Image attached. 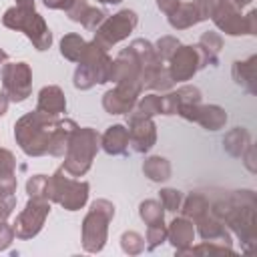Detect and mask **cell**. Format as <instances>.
Listing matches in <instances>:
<instances>
[{
    "mask_svg": "<svg viewBox=\"0 0 257 257\" xmlns=\"http://www.w3.org/2000/svg\"><path fill=\"white\" fill-rule=\"evenodd\" d=\"M179 211H181L183 217H187V219H191V221L195 223L199 217H203L205 213L211 211V201H209L203 193L193 191V193H189V195L183 199Z\"/></svg>",
    "mask_w": 257,
    "mask_h": 257,
    "instance_id": "484cf974",
    "label": "cell"
},
{
    "mask_svg": "<svg viewBox=\"0 0 257 257\" xmlns=\"http://www.w3.org/2000/svg\"><path fill=\"white\" fill-rule=\"evenodd\" d=\"M211 211L241 241L243 251L251 253L257 245V201L251 189L233 191L211 203Z\"/></svg>",
    "mask_w": 257,
    "mask_h": 257,
    "instance_id": "7a4b0ae2",
    "label": "cell"
},
{
    "mask_svg": "<svg viewBox=\"0 0 257 257\" xmlns=\"http://www.w3.org/2000/svg\"><path fill=\"white\" fill-rule=\"evenodd\" d=\"M6 60H8V54H6V52H4L2 48H0V64H4Z\"/></svg>",
    "mask_w": 257,
    "mask_h": 257,
    "instance_id": "ee69618b",
    "label": "cell"
},
{
    "mask_svg": "<svg viewBox=\"0 0 257 257\" xmlns=\"http://www.w3.org/2000/svg\"><path fill=\"white\" fill-rule=\"evenodd\" d=\"M48 215H50V201L38 199V197H28L24 209L18 213V217L12 225L14 237H18L22 241L36 237L42 231Z\"/></svg>",
    "mask_w": 257,
    "mask_h": 257,
    "instance_id": "7c38bea8",
    "label": "cell"
},
{
    "mask_svg": "<svg viewBox=\"0 0 257 257\" xmlns=\"http://www.w3.org/2000/svg\"><path fill=\"white\" fill-rule=\"evenodd\" d=\"M179 4H181V0H157V8H159L165 16H169Z\"/></svg>",
    "mask_w": 257,
    "mask_h": 257,
    "instance_id": "f35d334b",
    "label": "cell"
},
{
    "mask_svg": "<svg viewBox=\"0 0 257 257\" xmlns=\"http://www.w3.org/2000/svg\"><path fill=\"white\" fill-rule=\"evenodd\" d=\"M8 102H10V98L6 96V92H0V116L6 114V110H8Z\"/></svg>",
    "mask_w": 257,
    "mask_h": 257,
    "instance_id": "60d3db41",
    "label": "cell"
},
{
    "mask_svg": "<svg viewBox=\"0 0 257 257\" xmlns=\"http://www.w3.org/2000/svg\"><path fill=\"white\" fill-rule=\"evenodd\" d=\"M0 80L10 102H24L32 92V68L28 62H4Z\"/></svg>",
    "mask_w": 257,
    "mask_h": 257,
    "instance_id": "8fae6325",
    "label": "cell"
},
{
    "mask_svg": "<svg viewBox=\"0 0 257 257\" xmlns=\"http://www.w3.org/2000/svg\"><path fill=\"white\" fill-rule=\"evenodd\" d=\"M36 108L42 112H48V114H56V116L66 112V96L62 92V88L56 84L42 86L38 92V98H36Z\"/></svg>",
    "mask_w": 257,
    "mask_h": 257,
    "instance_id": "ffe728a7",
    "label": "cell"
},
{
    "mask_svg": "<svg viewBox=\"0 0 257 257\" xmlns=\"http://www.w3.org/2000/svg\"><path fill=\"white\" fill-rule=\"evenodd\" d=\"M205 66L203 52L197 44H179L173 56L167 60V72L173 82H187Z\"/></svg>",
    "mask_w": 257,
    "mask_h": 257,
    "instance_id": "30bf717a",
    "label": "cell"
},
{
    "mask_svg": "<svg viewBox=\"0 0 257 257\" xmlns=\"http://www.w3.org/2000/svg\"><path fill=\"white\" fill-rule=\"evenodd\" d=\"M197 46H199L201 52H203L205 64H207V66H209V64L215 66V64L219 62V52H221V48H223V36H221L219 32H215V30H207V32L201 34Z\"/></svg>",
    "mask_w": 257,
    "mask_h": 257,
    "instance_id": "4316f807",
    "label": "cell"
},
{
    "mask_svg": "<svg viewBox=\"0 0 257 257\" xmlns=\"http://www.w3.org/2000/svg\"><path fill=\"white\" fill-rule=\"evenodd\" d=\"M16 6H20V8H34V0H16Z\"/></svg>",
    "mask_w": 257,
    "mask_h": 257,
    "instance_id": "b9f144b4",
    "label": "cell"
},
{
    "mask_svg": "<svg viewBox=\"0 0 257 257\" xmlns=\"http://www.w3.org/2000/svg\"><path fill=\"white\" fill-rule=\"evenodd\" d=\"M16 207V197H0V251H6L14 241V229L8 225V217Z\"/></svg>",
    "mask_w": 257,
    "mask_h": 257,
    "instance_id": "cb8c5ba5",
    "label": "cell"
},
{
    "mask_svg": "<svg viewBox=\"0 0 257 257\" xmlns=\"http://www.w3.org/2000/svg\"><path fill=\"white\" fill-rule=\"evenodd\" d=\"M143 92L131 84H114L102 94V108L108 114H126L135 108L139 96Z\"/></svg>",
    "mask_w": 257,
    "mask_h": 257,
    "instance_id": "5bb4252c",
    "label": "cell"
},
{
    "mask_svg": "<svg viewBox=\"0 0 257 257\" xmlns=\"http://www.w3.org/2000/svg\"><path fill=\"white\" fill-rule=\"evenodd\" d=\"M167 241L173 245L177 255H183L195 241V225L191 219L179 215L167 225Z\"/></svg>",
    "mask_w": 257,
    "mask_h": 257,
    "instance_id": "2e32d148",
    "label": "cell"
},
{
    "mask_svg": "<svg viewBox=\"0 0 257 257\" xmlns=\"http://www.w3.org/2000/svg\"><path fill=\"white\" fill-rule=\"evenodd\" d=\"M181 42H179V38L177 36H161L153 46H155V52H157V56L163 60V62H167L171 56H173V52L177 50V46H179Z\"/></svg>",
    "mask_w": 257,
    "mask_h": 257,
    "instance_id": "8d00e7d4",
    "label": "cell"
},
{
    "mask_svg": "<svg viewBox=\"0 0 257 257\" xmlns=\"http://www.w3.org/2000/svg\"><path fill=\"white\" fill-rule=\"evenodd\" d=\"M139 24V16L135 10H128V8H122L110 16H106L102 20V24L94 30V42L98 46H102L104 50L112 48L114 44H118L120 40L128 38V34L137 28Z\"/></svg>",
    "mask_w": 257,
    "mask_h": 257,
    "instance_id": "9c48e42d",
    "label": "cell"
},
{
    "mask_svg": "<svg viewBox=\"0 0 257 257\" xmlns=\"http://www.w3.org/2000/svg\"><path fill=\"white\" fill-rule=\"evenodd\" d=\"M90 185L86 181L70 177L62 167L48 177V201L58 203L66 211H78L86 205Z\"/></svg>",
    "mask_w": 257,
    "mask_h": 257,
    "instance_id": "52a82bcc",
    "label": "cell"
},
{
    "mask_svg": "<svg viewBox=\"0 0 257 257\" xmlns=\"http://www.w3.org/2000/svg\"><path fill=\"white\" fill-rule=\"evenodd\" d=\"M2 24L10 30L24 32V36L32 42L36 50H48L52 44V32L46 24V20L36 12V8H20L12 6L4 12Z\"/></svg>",
    "mask_w": 257,
    "mask_h": 257,
    "instance_id": "8992f818",
    "label": "cell"
},
{
    "mask_svg": "<svg viewBox=\"0 0 257 257\" xmlns=\"http://www.w3.org/2000/svg\"><path fill=\"white\" fill-rule=\"evenodd\" d=\"M251 145V135L245 126H235L223 137V149L231 157H241Z\"/></svg>",
    "mask_w": 257,
    "mask_h": 257,
    "instance_id": "83f0119b",
    "label": "cell"
},
{
    "mask_svg": "<svg viewBox=\"0 0 257 257\" xmlns=\"http://www.w3.org/2000/svg\"><path fill=\"white\" fill-rule=\"evenodd\" d=\"M112 58L108 56V50L98 46L94 40L86 42L84 52L78 58V66L72 76V84L78 90H88L96 84L108 82V70H110Z\"/></svg>",
    "mask_w": 257,
    "mask_h": 257,
    "instance_id": "5b68a950",
    "label": "cell"
},
{
    "mask_svg": "<svg viewBox=\"0 0 257 257\" xmlns=\"http://www.w3.org/2000/svg\"><path fill=\"white\" fill-rule=\"evenodd\" d=\"M231 2H233L237 8H241V10H243L245 6H251V2H253V0H231Z\"/></svg>",
    "mask_w": 257,
    "mask_h": 257,
    "instance_id": "7bdbcfd3",
    "label": "cell"
},
{
    "mask_svg": "<svg viewBox=\"0 0 257 257\" xmlns=\"http://www.w3.org/2000/svg\"><path fill=\"white\" fill-rule=\"evenodd\" d=\"M42 2H44V6L50 8V10H64V12H66L74 0H42Z\"/></svg>",
    "mask_w": 257,
    "mask_h": 257,
    "instance_id": "74e56055",
    "label": "cell"
},
{
    "mask_svg": "<svg viewBox=\"0 0 257 257\" xmlns=\"http://www.w3.org/2000/svg\"><path fill=\"white\" fill-rule=\"evenodd\" d=\"M255 62H257V56L251 54L247 60H235L233 66H231V74H233V80L243 86L249 94H255Z\"/></svg>",
    "mask_w": 257,
    "mask_h": 257,
    "instance_id": "603a6c76",
    "label": "cell"
},
{
    "mask_svg": "<svg viewBox=\"0 0 257 257\" xmlns=\"http://www.w3.org/2000/svg\"><path fill=\"white\" fill-rule=\"evenodd\" d=\"M241 159H245L247 169H249L251 173H255V147H253V145H249V147H247V151L241 155Z\"/></svg>",
    "mask_w": 257,
    "mask_h": 257,
    "instance_id": "ab89813d",
    "label": "cell"
},
{
    "mask_svg": "<svg viewBox=\"0 0 257 257\" xmlns=\"http://www.w3.org/2000/svg\"><path fill=\"white\" fill-rule=\"evenodd\" d=\"M167 18H169V24H171L175 30H187V28H191V26H195V24L207 20L197 0L181 2Z\"/></svg>",
    "mask_w": 257,
    "mask_h": 257,
    "instance_id": "ac0fdd59",
    "label": "cell"
},
{
    "mask_svg": "<svg viewBox=\"0 0 257 257\" xmlns=\"http://www.w3.org/2000/svg\"><path fill=\"white\" fill-rule=\"evenodd\" d=\"M120 247L126 255H139L145 251V237L137 231H124L120 235Z\"/></svg>",
    "mask_w": 257,
    "mask_h": 257,
    "instance_id": "d6a6232c",
    "label": "cell"
},
{
    "mask_svg": "<svg viewBox=\"0 0 257 257\" xmlns=\"http://www.w3.org/2000/svg\"><path fill=\"white\" fill-rule=\"evenodd\" d=\"M126 131H128V145L139 155L149 153L157 143V124L149 116L126 112Z\"/></svg>",
    "mask_w": 257,
    "mask_h": 257,
    "instance_id": "4fadbf2b",
    "label": "cell"
},
{
    "mask_svg": "<svg viewBox=\"0 0 257 257\" xmlns=\"http://www.w3.org/2000/svg\"><path fill=\"white\" fill-rule=\"evenodd\" d=\"M195 231L199 233V237L203 241H213V243H221L227 247H233V239H231V231L223 225V221L213 213H205L203 217H199L195 223Z\"/></svg>",
    "mask_w": 257,
    "mask_h": 257,
    "instance_id": "9a60e30c",
    "label": "cell"
},
{
    "mask_svg": "<svg viewBox=\"0 0 257 257\" xmlns=\"http://www.w3.org/2000/svg\"><path fill=\"white\" fill-rule=\"evenodd\" d=\"M145 241H147L145 245H147L149 251H153L159 245H163L167 241V225H165V221L147 225V237H145Z\"/></svg>",
    "mask_w": 257,
    "mask_h": 257,
    "instance_id": "836d02e7",
    "label": "cell"
},
{
    "mask_svg": "<svg viewBox=\"0 0 257 257\" xmlns=\"http://www.w3.org/2000/svg\"><path fill=\"white\" fill-rule=\"evenodd\" d=\"M66 16L72 20V22H78L80 26H84L86 30H96L102 20L108 16L104 10L88 4L86 0H74L70 4V8L66 10Z\"/></svg>",
    "mask_w": 257,
    "mask_h": 257,
    "instance_id": "e0dca14e",
    "label": "cell"
},
{
    "mask_svg": "<svg viewBox=\"0 0 257 257\" xmlns=\"http://www.w3.org/2000/svg\"><path fill=\"white\" fill-rule=\"evenodd\" d=\"M76 126L72 118H60L34 108L14 122V141L28 157H60Z\"/></svg>",
    "mask_w": 257,
    "mask_h": 257,
    "instance_id": "6da1fadb",
    "label": "cell"
},
{
    "mask_svg": "<svg viewBox=\"0 0 257 257\" xmlns=\"http://www.w3.org/2000/svg\"><path fill=\"white\" fill-rule=\"evenodd\" d=\"M26 195L48 201V177L46 175H32L26 181Z\"/></svg>",
    "mask_w": 257,
    "mask_h": 257,
    "instance_id": "e575fe53",
    "label": "cell"
},
{
    "mask_svg": "<svg viewBox=\"0 0 257 257\" xmlns=\"http://www.w3.org/2000/svg\"><path fill=\"white\" fill-rule=\"evenodd\" d=\"M227 118L229 116H227L223 106H219V104H203L201 102L195 108L191 122L201 124L205 131H219V128H223L227 124Z\"/></svg>",
    "mask_w": 257,
    "mask_h": 257,
    "instance_id": "44dd1931",
    "label": "cell"
},
{
    "mask_svg": "<svg viewBox=\"0 0 257 257\" xmlns=\"http://www.w3.org/2000/svg\"><path fill=\"white\" fill-rule=\"evenodd\" d=\"M159 203L163 205L165 211L175 213V211H179V207H181V203H183V193L177 191V189L165 187V189L159 191Z\"/></svg>",
    "mask_w": 257,
    "mask_h": 257,
    "instance_id": "d590c367",
    "label": "cell"
},
{
    "mask_svg": "<svg viewBox=\"0 0 257 257\" xmlns=\"http://www.w3.org/2000/svg\"><path fill=\"white\" fill-rule=\"evenodd\" d=\"M183 255H235V249L213 241H201L199 245H191Z\"/></svg>",
    "mask_w": 257,
    "mask_h": 257,
    "instance_id": "1f68e13d",
    "label": "cell"
},
{
    "mask_svg": "<svg viewBox=\"0 0 257 257\" xmlns=\"http://www.w3.org/2000/svg\"><path fill=\"white\" fill-rule=\"evenodd\" d=\"M84 48H86V40L76 32H68L60 40V54L70 62H78Z\"/></svg>",
    "mask_w": 257,
    "mask_h": 257,
    "instance_id": "f1b7e54d",
    "label": "cell"
},
{
    "mask_svg": "<svg viewBox=\"0 0 257 257\" xmlns=\"http://www.w3.org/2000/svg\"><path fill=\"white\" fill-rule=\"evenodd\" d=\"M100 149L106 155H112V157L128 155V131H126V126L120 124V122L110 124L100 135Z\"/></svg>",
    "mask_w": 257,
    "mask_h": 257,
    "instance_id": "d6986e66",
    "label": "cell"
},
{
    "mask_svg": "<svg viewBox=\"0 0 257 257\" xmlns=\"http://www.w3.org/2000/svg\"><path fill=\"white\" fill-rule=\"evenodd\" d=\"M211 20L221 32L229 36L257 34V12L251 8L247 14H243L241 8H237L231 0H217L211 12Z\"/></svg>",
    "mask_w": 257,
    "mask_h": 257,
    "instance_id": "ba28073f",
    "label": "cell"
},
{
    "mask_svg": "<svg viewBox=\"0 0 257 257\" xmlns=\"http://www.w3.org/2000/svg\"><path fill=\"white\" fill-rule=\"evenodd\" d=\"M143 173L153 183H165L171 179L173 169H171L169 159H165L161 155H151L143 161Z\"/></svg>",
    "mask_w": 257,
    "mask_h": 257,
    "instance_id": "d4e9b609",
    "label": "cell"
},
{
    "mask_svg": "<svg viewBox=\"0 0 257 257\" xmlns=\"http://www.w3.org/2000/svg\"><path fill=\"white\" fill-rule=\"evenodd\" d=\"M139 217L143 219L145 225L161 223V221H165V209L157 199H145L139 205Z\"/></svg>",
    "mask_w": 257,
    "mask_h": 257,
    "instance_id": "4dcf8cb0",
    "label": "cell"
},
{
    "mask_svg": "<svg viewBox=\"0 0 257 257\" xmlns=\"http://www.w3.org/2000/svg\"><path fill=\"white\" fill-rule=\"evenodd\" d=\"M96 2H100V4H120L122 0H96Z\"/></svg>",
    "mask_w": 257,
    "mask_h": 257,
    "instance_id": "f6af8a7d",
    "label": "cell"
},
{
    "mask_svg": "<svg viewBox=\"0 0 257 257\" xmlns=\"http://www.w3.org/2000/svg\"><path fill=\"white\" fill-rule=\"evenodd\" d=\"M116 207L108 199H94L90 203L88 213L82 219L80 241L86 253H98L104 249L108 239V225L114 219Z\"/></svg>",
    "mask_w": 257,
    "mask_h": 257,
    "instance_id": "277c9868",
    "label": "cell"
},
{
    "mask_svg": "<svg viewBox=\"0 0 257 257\" xmlns=\"http://www.w3.org/2000/svg\"><path fill=\"white\" fill-rule=\"evenodd\" d=\"M98 149H100V135L90 126H76L68 139L62 169L70 177L86 175L92 167Z\"/></svg>",
    "mask_w": 257,
    "mask_h": 257,
    "instance_id": "3957f363",
    "label": "cell"
},
{
    "mask_svg": "<svg viewBox=\"0 0 257 257\" xmlns=\"http://www.w3.org/2000/svg\"><path fill=\"white\" fill-rule=\"evenodd\" d=\"M131 112H135L139 116H149V118L161 114V94L151 92V94L139 96V100H137V104Z\"/></svg>",
    "mask_w": 257,
    "mask_h": 257,
    "instance_id": "f546056e",
    "label": "cell"
},
{
    "mask_svg": "<svg viewBox=\"0 0 257 257\" xmlns=\"http://www.w3.org/2000/svg\"><path fill=\"white\" fill-rule=\"evenodd\" d=\"M16 187V157L12 151L0 147V197H12Z\"/></svg>",
    "mask_w": 257,
    "mask_h": 257,
    "instance_id": "7402d4cb",
    "label": "cell"
}]
</instances>
